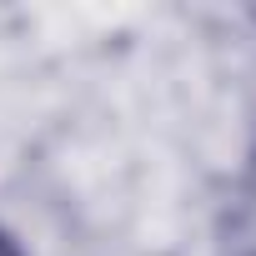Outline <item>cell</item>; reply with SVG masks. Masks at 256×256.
<instances>
[{
  "label": "cell",
  "mask_w": 256,
  "mask_h": 256,
  "mask_svg": "<svg viewBox=\"0 0 256 256\" xmlns=\"http://www.w3.org/2000/svg\"><path fill=\"white\" fill-rule=\"evenodd\" d=\"M0 256H26V251L16 246V236H6V231H0Z\"/></svg>",
  "instance_id": "6da1fadb"
}]
</instances>
